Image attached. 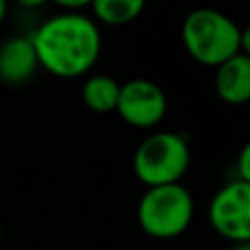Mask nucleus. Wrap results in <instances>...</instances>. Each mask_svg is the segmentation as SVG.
I'll use <instances>...</instances> for the list:
<instances>
[{"label":"nucleus","instance_id":"12","mask_svg":"<svg viewBox=\"0 0 250 250\" xmlns=\"http://www.w3.org/2000/svg\"><path fill=\"white\" fill-rule=\"evenodd\" d=\"M49 2L64 8V12H80L82 8L92 4V0H49Z\"/></svg>","mask_w":250,"mask_h":250},{"label":"nucleus","instance_id":"14","mask_svg":"<svg viewBox=\"0 0 250 250\" xmlns=\"http://www.w3.org/2000/svg\"><path fill=\"white\" fill-rule=\"evenodd\" d=\"M6 14H8V0H0V23L4 21Z\"/></svg>","mask_w":250,"mask_h":250},{"label":"nucleus","instance_id":"2","mask_svg":"<svg viewBox=\"0 0 250 250\" xmlns=\"http://www.w3.org/2000/svg\"><path fill=\"white\" fill-rule=\"evenodd\" d=\"M182 43L188 55L205 66L250 51V33L215 8H195L182 21Z\"/></svg>","mask_w":250,"mask_h":250},{"label":"nucleus","instance_id":"11","mask_svg":"<svg viewBox=\"0 0 250 250\" xmlns=\"http://www.w3.org/2000/svg\"><path fill=\"white\" fill-rule=\"evenodd\" d=\"M236 174H238L236 180H242V182H248L250 184V145H244L242 150H240V154H238Z\"/></svg>","mask_w":250,"mask_h":250},{"label":"nucleus","instance_id":"5","mask_svg":"<svg viewBox=\"0 0 250 250\" xmlns=\"http://www.w3.org/2000/svg\"><path fill=\"white\" fill-rule=\"evenodd\" d=\"M211 229L230 242L250 240V184L232 180L225 184L209 201Z\"/></svg>","mask_w":250,"mask_h":250},{"label":"nucleus","instance_id":"4","mask_svg":"<svg viewBox=\"0 0 250 250\" xmlns=\"http://www.w3.org/2000/svg\"><path fill=\"white\" fill-rule=\"evenodd\" d=\"M189 145L184 135L158 131L139 143L133 154L135 178L146 188L178 184L189 168Z\"/></svg>","mask_w":250,"mask_h":250},{"label":"nucleus","instance_id":"16","mask_svg":"<svg viewBox=\"0 0 250 250\" xmlns=\"http://www.w3.org/2000/svg\"><path fill=\"white\" fill-rule=\"evenodd\" d=\"M0 240H2V223H0Z\"/></svg>","mask_w":250,"mask_h":250},{"label":"nucleus","instance_id":"10","mask_svg":"<svg viewBox=\"0 0 250 250\" xmlns=\"http://www.w3.org/2000/svg\"><path fill=\"white\" fill-rule=\"evenodd\" d=\"M146 0H92L90 8L100 23L119 27L135 21L145 10Z\"/></svg>","mask_w":250,"mask_h":250},{"label":"nucleus","instance_id":"15","mask_svg":"<svg viewBox=\"0 0 250 250\" xmlns=\"http://www.w3.org/2000/svg\"><path fill=\"white\" fill-rule=\"evenodd\" d=\"M232 250H250V244L248 242H234Z\"/></svg>","mask_w":250,"mask_h":250},{"label":"nucleus","instance_id":"9","mask_svg":"<svg viewBox=\"0 0 250 250\" xmlns=\"http://www.w3.org/2000/svg\"><path fill=\"white\" fill-rule=\"evenodd\" d=\"M119 82L107 74H92L82 84V102L96 113L115 111L119 98Z\"/></svg>","mask_w":250,"mask_h":250},{"label":"nucleus","instance_id":"1","mask_svg":"<svg viewBox=\"0 0 250 250\" xmlns=\"http://www.w3.org/2000/svg\"><path fill=\"white\" fill-rule=\"evenodd\" d=\"M39 66L49 74L72 80L88 74L102 53L98 23L82 12H61L29 33Z\"/></svg>","mask_w":250,"mask_h":250},{"label":"nucleus","instance_id":"13","mask_svg":"<svg viewBox=\"0 0 250 250\" xmlns=\"http://www.w3.org/2000/svg\"><path fill=\"white\" fill-rule=\"evenodd\" d=\"M21 8H27V10H35V8H41L45 6L49 0H16Z\"/></svg>","mask_w":250,"mask_h":250},{"label":"nucleus","instance_id":"6","mask_svg":"<svg viewBox=\"0 0 250 250\" xmlns=\"http://www.w3.org/2000/svg\"><path fill=\"white\" fill-rule=\"evenodd\" d=\"M168 109L164 90L148 78H131L119 86L117 115L135 129L156 127Z\"/></svg>","mask_w":250,"mask_h":250},{"label":"nucleus","instance_id":"3","mask_svg":"<svg viewBox=\"0 0 250 250\" xmlns=\"http://www.w3.org/2000/svg\"><path fill=\"white\" fill-rule=\"evenodd\" d=\"M193 197L180 182L146 188L137 205L139 227L145 234L158 240L184 234L193 221Z\"/></svg>","mask_w":250,"mask_h":250},{"label":"nucleus","instance_id":"8","mask_svg":"<svg viewBox=\"0 0 250 250\" xmlns=\"http://www.w3.org/2000/svg\"><path fill=\"white\" fill-rule=\"evenodd\" d=\"M213 86L229 105H244L250 100V57L238 53L215 66Z\"/></svg>","mask_w":250,"mask_h":250},{"label":"nucleus","instance_id":"7","mask_svg":"<svg viewBox=\"0 0 250 250\" xmlns=\"http://www.w3.org/2000/svg\"><path fill=\"white\" fill-rule=\"evenodd\" d=\"M39 68L29 35H14L0 45V80L8 86L25 84Z\"/></svg>","mask_w":250,"mask_h":250}]
</instances>
